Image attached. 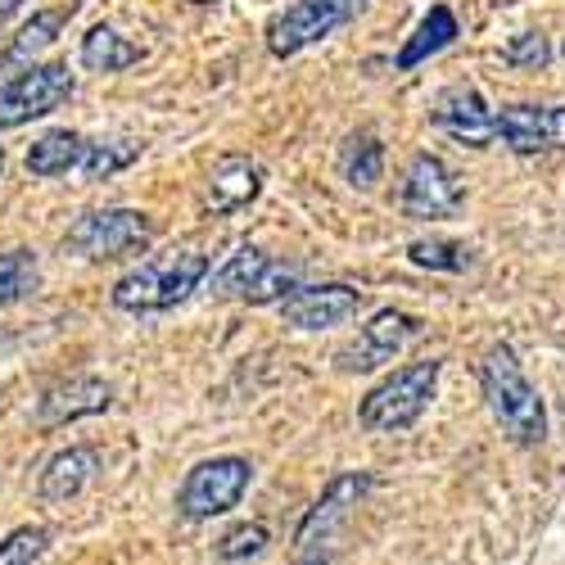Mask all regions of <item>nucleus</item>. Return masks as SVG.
Wrapping results in <instances>:
<instances>
[{
  "instance_id": "nucleus-7",
  "label": "nucleus",
  "mask_w": 565,
  "mask_h": 565,
  "mask_svg": "<svg viewBox=\"0 0 565 565\" xmlns=\"http://www.w3.org/2000/svg\"><path fill=\"white\" fill-rule=\"evenodd\" d=\"M249 480H254V466L245 457L200 461V466H191V476H185L181 489H177V511L185 515V521H213V515L231 511L245 498Z\"/></svg>"
},
{
  "instance_id": "nucleus-33",
  "label": "nucleus",
  "mask_w": 565,
  "mask_h": 565,
  "mask_svg": "<svg viewBox=\"0 0 565 565\" xmlns=\"http://www.w3.org/2000/svg\"><path fill=\"white\" fill-rule=\"evenodd\" d=\"M303 565H326V561H321V556H312V561H303Z\"/></svg>"
},
{
  "instance_id": "nucleus-28",
  "label": "nucleus",
  "mask_w": 565,
  "mask_h": 565,
  "mask_svg": "<svg viewBox=\"0 0 565 565\" xmlns=\"http://www.w3.org/2000/svg\"><path fill=\"white\" fill-rule=\"evenodd\" d=\"M502 60H507L511 68H543V64L552 60V51H547V41H543L539 32H525V36H515V41L507 45Z\"/></svg>"
},
{
  "instance_id": "nucleus-27",
  "label": "nucleus",
  "mask_w": 565,
  "mask_h": 565,
  "mask_svg": "<svg viewBox=\"0 0 565 565\" xmlns=\"http://www.w3.org/2000/svg\"><path fill=\"white\" fill-rule=\"evenodd\" d=\"M267 547V530L258 525V521H245V525H235V530H226L222 539H217V556L222 561H249V556H258Z\"/></svg>"
},
{
  "instance_id": "nucleus-3",
  "label": "nucleus",
  "mask_w": 565,
  "mask_h": 565,
  "mask_svg": "<svg viewBox=\"0 0 565 565\" xmlns=\"http://www.w3.org/2000/svg\"><path fill=\"white\" fill-rule=\"evenodd\" d=\"M154 235H159V222L140 209H90L68 226L64 249L86 263H118V258L146 254L154 245Z\"/></svg>"
},
{
  "instance_id": "nucleus-8",
  "label": "nucleus",
  "mask_w": 565,
  "mask_h": 565,
  "mask_svg": "<svg viewBox=\"0 0 565 565\" xmlns=\"http://www.w3.org/2000/svg\"><path fill=\"white\" fill-rule=\"evenodd\" d=\"M466 191L461 181L452 177V168L439 159V154H416L407 177H403V213L416 217V222H439V217H452L461 209Z\"/></svg>"
},
{
  "instance_id": "nucleus-19",
  "label": "nucleus",
  "mask_w": 565,
  "mask_h": 565,
  "mask_svg": "<svg viewBox=\"0 0 565 565\" xmlns=\"http://www.w3.org/2000/svg\"><path fill=\"white\" fill-rule=\"evenodd\" d=\"M86 146H90V140H86L82 131L55 127V131H45V136H36V140H32L23 163H28V172H32V177H68V172H77V168H82Z\"/></svg>"
},
{
  "instance_id": "nucleus-15",
  "label": "nucleus",
  "mask_w": 565,
  "mask_h": 565,
  "mask_svg": "<svg viewBox=\"0 0 565 565\" xmlns=\"http://www.w3.org/2000/svg\"><path fill=\"white\" fill-rule=\"evenodd\" d=\"M263 191V168L249 154H222L209 172V191H204V209L213 217H226L235 209L254 204Z\"/></svg>"
},
{
  "instance_id": "nucleus-31",
  "label": "nucleus",
  "mask_w": 565,
  "mask_h": 565,
  "mask_svg": "<svg viewBox=\"0 0 565 565\" xmlns=\"http://www.w3.org/2000/svg\"><path fill=\"white\" fill-rule=\"evenodd\" d=\"M191 6H217V0H191Z\"/></svg>"
},
{
  "instance_id": "nucleus-12",
  "label": "nucleus",
  "mask_w": 565,
  "mask_h": 565,
  "mask_svg": "<svg viewBox=\"0 0 565 565\" xmlns=\"http://www.w3.org/2000/svg\"><path fill=\"white\" fill-rule=\"evenodd\" d=\"M362 295L353 286H299L286 303H280V317L295 331H331V326H344L349 317H358Z\"/></svg>"
},
{
  "instance_id": "nucleus-24",
  "label": "nucleus",
  "mask_w": 565,
  "mask_h": 565,
  "mask_svg": "<svg viewBox=\"0 0 565 565\" xmlns=\"http://www.w3.org/2000/svg\"><path fill=\"white\" fill-rule=\"evenodd\" d=\"M36 286H41V267H36V254L32 249L0 254V308L28 299Z\"/></svg>"
},
{
  "instance_id": "nucleus-16",
  "label": "nucleus",
  "mask_w": 565,
  "mask_h": 565,
  "mask_svg": "<svg viewBox=\"0 0 565 565\" xmlns=\"http://www.w3.org/2000/svg\"><path fill=\"white\" fill-rule=\"evenodd\" d=\"M73 10L77 6H55V10H36L19 32H14V41L6 45V55H0V82H10L14 73H23V68H32L36 64V55L51 45L60 32H64V23L73 19Z\"/></svg>"
},
{
  "instance_id": "nucleus-14",
  "label": "nucleus",
  "mask_w": 565,
  "mask_h": 565,
  "mask_svg": "<svg viewBox=\"0 0 565 565\" xmlns=\"http://www.w3.org/2000/svg\"><path fill=\"white\" fill-rule=\"evenodd\" d=\"M435 122H439L452 140L470 146V150H484L489 140L498 136V114L484 109V100H480L476 86H448L444 96L435 100Z\"/></svg>"
},
{
  "instance_id": "nucleus-30",
  "label": "nucleus",
  "mask_w": 565,
  "mask_h": 565,
  "mask_svg": "<svg viewBox=\"0 0 565 565\" xmlns=\"http://www.w3.org/2000/svg\"><path fill=\"white\" fill-rule=\"evenodd\" d=\"M19 6H23V0H0V23H6V19H10Z\"/></svg>"
},
{
  "instance_id": "nucleus-6",
  "label": "nucleus",
  "mask_w": 565,
  "mask_h": 565,
  "mask_svg": "<svg viewBox=\"0 0 565 565\" xmlns=\"http://www.w3.org/2000/svg\"><path fill=\"white\" fill-rule=\"evenodd\" d=\"M73 90H77V82H73L68 64H32V68L14 73L10 82H0V131L64 109L73 100Z\"/></svg>"
},
{
  "instance_id": "nucleus-25",
  "label": "nucleus",
  "mask_w": 565,
  "mask_h": 565,
  "mask_svg": "<svg viewBox=\"0 0 565 565\" xmlns=\"http://www.w3.org/2000/svg\"><path fill=\"white\" fill-rule=\"evenodd\" d=\"M45 547H51V530L45 525H19L6 543H0V565H32Z\"/></svg>"
},
{
  "instance_id": "nucleus-4",
  "label": "nucleus",
  "mask_w": 565,
  "mask_h": 565,
  "mask_svg": "<svg viewBox=\"0 0 565 565\" xmlns=\"http://www.w3.org/2000/svg\"><path fill=\"white\" fill-rule=\"evenodd\" d=\"M439 371L444 362H412L394 375H385L381 385H375L362 407H358V420L371 430V435H394V430H407L412 420L430 407L435 398V385H439Z\"/></svg>"
},
{
  "instance_id": "nucleus-17",
  "label": "nucleus",
  "mask_w": 565,
  "mask_h": 565,
  "mask_svg": "<svg viewBox=\"0 0 565 565\" xmlns=\"http://www.w3.org/2000/svg\"><path fill=\"white\" fill-rule=\"evenodd\" d=\"M371 489V480L366 476H340V480H331V489H326L321 498H317V507L303 515V521H299V530H295V543L299 547H308V543H317V534L326 539V534H331L340 521H344V515L358 507V498Z\"/></svg>"
},
{
  "instance_id": "nucleus-23",
  "label": "nucleus",
  "mask_w": 565,
  "mask_h": 565,
  "mask_svg": "<svg viewBox=\"0 0 565 565\" xmlns=\"http://www.w3.org/2000/svg\"><path fill=\"white\" fill-rule=\"evenodd\" d=\"M140 150H146V146H136V140H90L86 159H82L77 172H82L86 181H109V177L127 172V168L140 159Z\"/></svg>"
},
{
  "instance_id": "nucleus-11",
  "label": "nucleus",
  "mask_w": 565,
  "mask_h": 565,
  "mask_svg": "<svg viewBox=\"0 0 565 565\" xmlns=\"http://www.w3.org/2000/svg\"><path fill=\"white\" fill-rule=\"evenodd\" d=\"M420 331V321L412 317V312H398V308H385V312H375L362 331H358V340L349 344V349H340V366L344 371H375V366H385L412 335Z\"/></svg>"
},
{
  "instance_id": "nucleus-18",
  "label": "nucleus",
  "mask_w": 565,
  "mask_h": 565,
  "mask_svg": "<svg viewBox=\"0 0 565 565\" xmlns=\"http://www.w3.org/2000/svg\"><path fill=\"white\" fill-rule=\"evenodd\" d=\"M96 470H100V452L96 448H64V452H55L51 461H45L36 489H41L45 502H68L96 480Z\"/></svg>"
},
{
  "instance_id": "nucleus-9",
  "label": "nucleus",
  "mask_w": 565,
  "mask_h": 565,
  "mask_svg": "<svg viewBox=\"0 0 565 565\" xmlns=\"http://www.w3.org/2000/svg\"><path fill=\"white\" fill-rule=\"evenodd\" d=\"M498 136L515 154H556L565 150V105H507Z\"/></svg>"
},
{
  "instance_id": "nucleus-13",
  "label": "nucleus",
  "mask_w": 565,
  "mask_h": 565,
  "mask_svg": "<svg viewBox=\"0 0 565 565\" xmlns=\"http://www.w3.org/2000/svg\"><path fill=\"white\" fill-rule=\"evenodd\" d=\"M114 403V385L100 381V375H73V381H60L41 394V407H36V426L41 430H60L68 420H82V416H96Z\"/></svg>"
},
{
  "instance_id": "nucleus-20",
  "label": "nucleus",
  "mask_w": 565,
  "mask_h": 565,
  "mask_svg": "<svg viewBox=\"0 0 565 565\" xmlns=\"http://www.w3.org/2000/svg\"><path fill=\"white\" fill-rule=\"evenodd\" d=\"M140 60H146V51H140L136 41H127L118 28H109V23H96L82 36V68H90V73H122V68H131Z\"/></svg>"
},
{
  "instance_id": "nucleus-1",
  "label": "nucleus",
  "mask_w": 565,
  "mask_h": 565,
  "mask_svg": "<svg viewBox=\"0 0 565 565\" xmlns=\"http://www.w3.org/2000/svg\"><path fill=\"white\" fill-rule=\"evenodd\" d=\"M204 276H209V254L181 249V254L150 258V263L131 267L127 276H118L109 299H114V308H122V312L150 317V312H168V308L185 303V299L200 290Z\"/></svg>"
},
{
  "instance_id": "nucleus-26",
  "label": "nucleus",
  "mask_w": 565,
  "mask_h": 565,
  "mask_svg": "<svg viewBox=\"0 0 565 565\" xmlns=\"http://www.w3.org/2000/svg\"><path fill=\"white\" fill-rule=\"evenodd\" d=\"M407 258L416 267H430V271H461L466 267V249L452 241H412Z\"/></svg>"
},
{
  "instance_id": "nucleus-32",
  "label": "nucleus",
  "mask_w": 565,
  "mask_h": 565,
  "mask_svg": "<svg viewBox=\"0 0 565 565\" xmlns=\"http://www.w3.org/2000/svg\"><path fill=\"white\" fill-rule=\"evenodd\" d=\"M0 172H6V146H0Z\"/></svg>"
},
{
  "instance_id": "nucleus-22",
  "label": "nucleus",
  "mask_w": 565,
  "mask_h": 565,
  "mask_svg": "<svg viewBox=\"0 0 565 565\" xmlns=\"http://www.w3.org/2000/svg\"><path fill=\"white\" fill-rule=\"evenodd\" d=\"M340 172H344L349 185H358V191H371V185L381 181V172H385L381 136H375V131H353L344 140V150H340Z\"/></svg>"
},
{
  "instance_id": "nucleus-21",
  "label": "nucleus",
  "mask_w": 565,
  "mask_h": 565,
  "mask_svg": "<svg viewBox=\"0 0 565 565\" xmlns=\"http://www.w3.org/2000/svg\"><path fill=\"white\" fill-rule=\"evenodd\" d=\"M452 36H457V19H452V10L448 6H435L426 19H420V28L412 32V41L398 51V68L407 73V68H416V64H426L430 55H439L444 45H452Z\"/></svg>"
},
{
  "instance_id": "nucleus-5",
  "label": "nucleus",
  "mask_w": 565,
  "mask_h": 565,
  "mask_svg": "<svg viewBox=\"0 0 565 565\" xmlns=\"http://www.w3.org/2000/svg\"><path fill=\"white\" fill-rule=\"evenodd\" d=\"M299 290V263L271 258L258 245H241L226 254V263L213 271V295L217 299H241V303H286Z\"/></svg>"
},
{
  "instance_id": "nucleus-29",
  "label": "nucleus",
  "mask_w": 565,
  "mask_h": 565,
  "mask_svg": "<svg viewBox=\"0 0 565 565\" xmlns=\"http://www.w3.org/2000/svg\"><path fill=\"white\" fill-rule=\"evenodd\" d=\"M321 6H326V10H335V14L349 23V19H358V14L371 6V0H321Z\"/></svg>"
},
{
  "instance_id": "nucleus-10",
  "label": "nucleus",
  "mask_w": 565,
  "mask_h": 565,
  "mask_svg": "<svg viewBox=\"0 0 565 565\" xmlns=\"http://www.w3.org/2000/svg\"><path fill=\"white\" fill-rule=\"evenodd\" d=\"M335 28H344V19L335 10H326L321 0H295V6H286L280 14L267 19V51L276 60H290L299 51H308V45L326 41Z\"/></svg>"
},
{
  "instance_id": "nucleus-2",
  "label": "nucleus",
  "mask_w": 565,
  "mask_h": 565,
  "mask_svg": "<svg viewBox=\"0 0 565 565\" xmlns=\"http://www.w3.org/2000/svg\"><path fill=\"white\" fill-rule=\"evenodd\" d=\"M480 381H484V398L498 416V426L515 439V444H543L547 435V412H543V398L539 390L525 381L521 362L507 344H493L484 366H480Z\"/></svg>"
}]
</instances>
